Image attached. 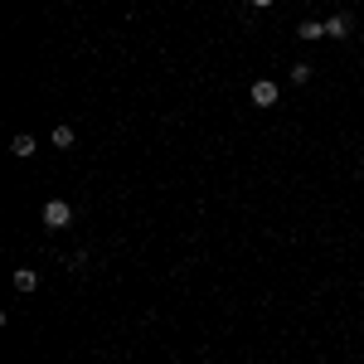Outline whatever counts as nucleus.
<instances>
[{
	"mask_svg": "<svg viewBox=\"0 0 364 364\" xmlns=\"http://www.w3.org/2000/svg\"><path fill=\"white\" fill-rule=\"evenodd\" d=\"M73 224V204L68 199H49L44 204V228H68Z\"/></svg>",
	"mask_w": 364,
	"mask_h": 364,
	"instance_id": "1",
	"label": "nucleus"
},
{
	"mask_svg": "<svg viewBox=\"0 0 364 364\" xmlns=\"http://www.w3.org/2000/svg\"><path fill=\"white\" fill-rule=\"evenodd\" d=\"M248 97H252V107H277V97H282V87L272 83V78H257V83L248 87Z\"/></svg>",
	"mask_w": 364,
	"mask_h": 364,
	"instance_id": "2",
	"label": "nucleus"
},
{
	"mask_svg": "<svg viewBox=\"0 0 364 364\" xmlns=\"http://www.w3.org/2000/svg\"><path fill=\"white\" fill-rule=\"evenodd\" d=\"M355 34V15L350 10H336L331 20H326V39H350Z\"/></svg>",
	"mask_w": 364,
	"mask_h": 364,
	"instance_id": "3",
	"label": "nucleus"
},
{
	"mask_svg": "<svg viewBox=\"0 0 364 364\" xmlns=\"http://www.w3.org/2000/svg\"><path fill=\"white\" fill-rule=\"evenodd\" d=\"M296 39H301V44H316V39H326V20H301V25H296Z\"/></svg>",
	"mask_w": 364,
	"mask_h": 364,
	"instance_id": "4",
	"label": "nucleus"
},
{
	"mask_svg": "<svg viewBox=\"0 0 364 364\" xmlns=\"http://www.w3.org/2000/svg\"><path fill=\"white\" fill-rule=\"evenodd\" d=\"M10 156H15V161H29V156H34V136H29V132H20V136L10 141Z\"/></svg>",
	"mask_w": 364,
	"mask_h": 364,
	"instance_id": "5",
	"label": "nucleus"
},
{
	"mask_svg": "<svg viewBox=\"0 0 364 364\" xmlns=\"http://www.w3.org/2000/svg\"><path fill=\"white\" fill-rule=\"evenodd\" d=\"M15 291H39V272L34 267H20L15 272Z\"/></svg>",
	"mask_w": 364,
	"mask_h": 364,
	"instance_id": "6",
	"label": "nucleus"
},
{
	"mask_svg": "<svg viewBox=\"0 0 364 364\" xmlns=\"http://www.w3.org/2000/svg\"><path fill=\"white\" fill-rule=\"evenodd\" d=\"M73 141H78V136H73V127H54V146H63V151H68Z\"/></svg>",
	"mask_w": 364,
	"mask_h": 364,
	"instance_id": "7",
	"label": "nucleus"
},
{
	"mask_svg": "<svg viewBox=\"0 0 364 364\" xmlns=\"http://www.w3.org/2000/svg\"><path fill=\"white\" fill-rule=\"evenodd\" d=\"M287 78H291V83H296V87H301V83H311V63H296V68H291Z\"/></svg>",
	"mask_w": 364,
	"mask_h": 364,
	"instance_id": "8",
	"label": "nucleus"
},
{
	"mask_svg": "<svg viewBox=\"0 0 364 364\" xmlns=\"http://www.w3.org/2000/svg\"><path fill=\"white\" fill-rule=\"evenodd\" d=\"M252 10H267V5H277V0H248Z\"/></svg>",
	"mask_w": 364,
	"mask_h": 364,
	"instance_id": "9",
	"label": "nucleus"
}]
</instances>
